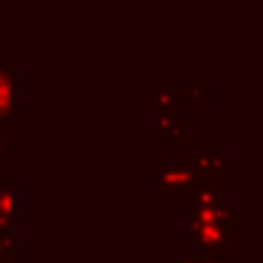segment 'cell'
Segmentation results:
<instances>
[]
</instances>
